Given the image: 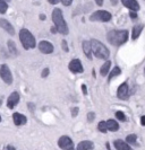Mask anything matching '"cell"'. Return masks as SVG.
<instances>
[{
  "label": "cell",
  "mask_w": 145,
  "mask_h": 150,
  "mask_svg": "<svg viewBox=\"0 0 145 150\" xmlns=\"http://www.w3.org/2000/svg\"><path fill=\"white\" fill-rule=\"evenodd\" d=\"M82 47H83V51H84L86 58L91 59L92 58V50H91L90 41H84V42H83V44H82Z\"/></svg>",
  "instance_id": "17"
},
{
  "label": "cell",
  "mask_w": 145,
  "mask_h": 150,
  "mask_svg": "<svg viewBox=\"0 0 145 150\" xmlns=\"http://www.w3.org/2000/svg\"><path fill=\"white\" fill-rule=\"evenodd\" d=\"M110 67H111V61L108 60L104 62V64L101 67V69H100V72H101V75L103 76V77H106V76H108V74L110 72Z\"/></svg>",
  "instance_id": "19"
},
{
  "label": "cell",
  "mask_w": 145,
  "mask_h": 150,
  "mask_svg": "<svg viewBox=\"0 0 145 150\" xmlns=\"http://www.w3.org/2000/svg\"><path fill=\"white\" fill-rule=\"evenodd\" d=\"M144 72H145V70H144Z\"/></svg>",
  "instance_id": "45"
},
{
  "label": "cell",
  "mask_w": 145,
  "mask_h": 150,
  "mask_svg": "<svg viewBox=\"0 0 145 150\" xmlns=\"http://www.w3.org/2000/svg\"><path fill=\"white\" fill-rule=\"evenodd\" d=\"M82 89H83V93L86 95V94H87V90H86V85H82Z\"/></svg>",
  "instance_id": "36"
},
{
  "label": "cell",
  "mask_w": 145,
  "mask_h": 150,
  "mask_svg": "<svg viewBox=\"0 0 145 150\" xmlns=\"http://www.w3.org/2000/svg\"><path fill=\"white\" fill-rule=\"evenodd\" d=\"M7 150H15V148H14V147H11V146H8Z\"/></svg>",
  "instance_id": "38"
},
{
  "label": "cell",
  "mask_w": 145,
  "mask_h": 150,
  "mask_svg": "<svg viewBox=\"0 0 145 150\" xmlns=\"http://www.w3.org/2000/svg\"><path fill=\"white\" fill-rule=\"evenodd\" d=\"M143 28H144V25H142V24L134 26V28H133V34H131V38H133V40L138 38V36L141 35V33H142Z\"/></svg>",
  "instance_id": "18"
},
{
  "label": "cell",
  "mask_w": 145,
  "mask_h": 150,
  "mask_svg": "<svg viewBox=\"0 0 145 150\" xmlns=\"http://www.w3.org/2000/svg\"><path fill=\"white\" fill-rule=\"evenodd\" d=\"M116 117H117L118 120H120L121 122H125V121H126V116H125V114H124L121 111L116 112Z\"/></svg>",
  "instance_id": "25"
},
{
  "label": "cell",
  "mask_w": 145,
  "mask_h": 150,
  "mask_svg": "<svg viewBox=\"0 0 145 150\" xmlns=\"http://www.w3.org/2000/svg\"><path fill=\"white\" fill-rule=\"evenodd\" d=\"M0 122H1V116H0Z\"/></svg>",
  "instance_id": "43"
},
{
  "label": "cell",
  "mask_w": 145,
  "mask_h": 150,
  "mask_svg": "<svg viewBox=\"0 0 145 150\" xmlns=\"http://www.w3.org/2000/svg\"><path fill=\"white\" fill-rule=\"evenodd\" d=\"M39 50L42 53H44V54H50V53L54 52V47L51 42H49V41H41L39 43Z\"/></svg>",
  "instance_id": "9"
},
{
  "label": "cell",
  "mask_w": 145,
  "mask_h": 150,
  "mask_svg": "<svg viewBox=\"0 0 145 150\" xmlns=\"http://www.w3.org/2000/svg\"><path fill=\"white\" fill-rule=\"evenodd\" d=\"M107 129L109 131H114L115 132L119 129V125H118V123L115 120H109L107 121Z\"/></svg>",
  "instance_id": "21"
},
{
  "label": "cell",
  "mask_w": 145,
  "mask_h": 150,
  "mask_svg": "<svg viewBox=\"0 0 145 150\" xmlns=\"http://www.w3.org/2000/svg\"><path fill=\"white\" fill-rule=\"evenodd\" d=\"M121 74V70H120V68L119 67H115L109 74H108V80L110 81L112 78H115V77H117V76H119Z\"/></svg>",
  "instance_id": "20"
},
{
  "label": "cell",
  "mask_w": 145,
  "mask_h": 150,
  "mask_svg": "<svg viewBox=\"0 0 145 150\" xmlns=\"http://www.w3.org/2000/svg\"><path fill=\"white\" fill-rule=\"evenodd\" d=\"M68 68L69 70L71 72H74V74H81V72L84 71L83 66H82V62L78 60V59H74V60L70 61L68 64Z\"/></svg>",
  "instance_id": "8"
},
{
  "label": "cell",
  "mask_w": 145,
  "mask_h": 150,
  "mask_svg": "<svg viewBox=\"0 0 145 150\" xmlns=\"http://www.w3.org/2000/svg\"><path fill=\"white\" fill-rule=\"evenodd\" d=\"M19 102V94L17 91H14L9 95V97L7 99V106L8 108H14Z\"/></svg>",
  "instance_id": "12"
},
{
  "label": "cell",
  "mask_w": 145,
  "mask_h": 150,
  "mask_svg": "<svg viewBox=\"0 0 145 150\" xmlns=\"http://www.w3.org/2000/svg\"><path fill=\"white\" fill-rule=\"evenodd\" d=\"M8 49H9V52L11 53V54H14V55H16V54L18 53L15 42H13L11 40H9V41H8Z\"/></svg>",
  "instance_id": "22"
},
{
  "label": "cell",
  "mask_w": 145,
  "mask_h": 150,
  "mask_svg": "<svg viewBox=\"0 0 145 150\" xmlns=\"http://www.w3.org/2000/svg\"><path fill=\"white\" fill-rule=\"evenodd\" d=\"M40 18H41L42 21H44V19H46V16H44V15H40Z\"/></svg>",
  "instance_id": "39"
},
{
  "label": "cell",
  "mask_w": 145,
  "mask_h": 150,
  "mask_svg": "<svg viewBox=\"0 0 145 150\" xmlns=\"http://www.w3.org/2000/svg\"><path fill=\"white\" fill-rule=\"evenodd\" d=\"M8 9V5L6 2H1L0 1V14H5Z\"/></svg>",
  "instance_id": "26"
},
{
  "label": "cell",
  "mask_w": 145,
  "mask_h": 150,
  "mask_svg": "<svg viewBox=\"0 0 145 150\" xmlns=\"http://www.w3.org/2000/svg\"><path fill=\"white\" fill-rule=\"evenodd\" d=\"M90 44H91V50L92 53L98 58V59H102V60H107L110 55V52L107 49V46L101 43L98 40H91L90 41Z\"/></svg>",
  "instance_id": "3"
},
{
  "label": "cell",
  "mask_w": 145,
  "mask_h": 150,
  "mask_svg": "<svg viewBox=\"0 0 145 150\" xmlns=\"http://www.w3.org/2000/svg\"><path fill=\"white\" fill-rule=\"evenodd\" d=\"M77 113H78V107H74V108H73V111H71V115H73V117L77 116Z\"/></svg>",
  "instance_id": "32"
},
{
  "label": "cell",
  "mask_w": 145,
  "mask_h": 150,
  "mask_svg": "<svg viewBox=\"0 0 145 150\" xmlns=\"http://www.w3.org/2000/svg\"><path fill=\"white\" fill-rule=\"evenodd\" d=\"M51 32H52V33H56V32H57L56 27H52V28H51Z\"/></svg>",
  "instance_id": "40"
},
{
  "label": "cell",
  "mask_w": 145,
  "mask_h": 150,
  "mask_svg": "<svg viewBox=\"0 0 145 150\" xmlns=\"http://www.w3.org/2000/svg\"><path fill=\"white\" fill-rule=\"evenodd\" d=\"M2 105V102H1V100H0V106Z\"/></svg>",
  "instance_id": "42"
},
{
  "label": "cell",
  "mask_w": 145,
  "mask_h": 150,
  "mask_svg": "<svg viewBox=\"0 0 145 150\" xmlns=\"http://www.w3.org/2000/svg\"><path fill=\"white\" fill-rule=\"evenodd\" d=\"M98 129H99V131H101L102 133H106V132L108 131L107 122H104V121H101L99 124H98Z\"/></svg>",
  "instance_id": "23"
},
{
  "label": "cell",
  "mask_w": 145,
  "mask_h": 150,
  "mask_svg": "<svg viewBox=\"0 0 145 150\" xmlns=\"http://www.w3.org/2000/svg\"><path fill=\"white\" fill-rule=\"evenodd\" d=\"M61 46H62V49H64L65 52H68V45H67V42H66V41H62V42H61Z\"/></svg>",
  "instance_id": "28"
},
{
  "label": "cell",
  "mask_w": 145,
  "mask_h": 150,
  "mask_svg": "<svg viewBox=\"0 0 145 150\" xmlns=\"http://www.w3.org/2000/svg\"><path fill=\"white\" fill-rule=\"evenodd\" d=\"M0 1H1V2H6V4H7L8 1H10V0H0Z\"/></svg>",
  "instance_id": "41"
},
{
  "label": "cell",
  "mask_w": 145,
  "mask_h": 150,
  "mask_svg": "<svg viewBox=\"0 0 145 150\" xmlns=\"http://www.w3.org/2000/svg\"><path fill=\"white\" fill-rule=\"evenodd\" d=\"M117 97L121 100L127 99V97H128V85H127V83H122L119 86V88L117 90Z\"/></svg>",
  "instance_id": "10"
},
{
  "label": "cell",
  "mask_w": 145,
  "mask_h": 150,
  "mask_svg": "<svg viewBox=\"0 0 145 150\" xmlns=\"http://www.w3.org/2000/svg\"><path fill=\"white\" fill-rule=\"evenodd\" d=\"M58 146L60 147L61 149L64 150H71L74 149V143L73 140L67 137V135H62L60 139L58 140Z\"/></svg>",
  "instance_id": "7"
},
{
  "label": "cell",
  "mask_w": 145,
  "mask_h": 150,
  "mask_svg": "<svg viewBox=\"0 0 145 150\" xmlns=\"http://www.w3.org/2000/svg\"><path fill=\"white\" fill-rule=\"evenodd\" d=\"M141 124H142L143 127H145V115L141 117Z\"/></svg>",
  "instance_id": "35"
},
{
  "label": "cell",
  "mask_w": 145,
  "mask_h": 150,
  "mask_svg": "<svg viewBox=\"0 0 145 150\" xmlns=\"http://www.w3.org/2000/svg\"><path fill=\"white\" fill-rule=\"evenodd\" d=\"M115 147L117 150H131L129 144L122 140H116L115 141Z\"/></svg>",
  "instance_id": "16"
},
{
  "label": "cell",
  "mask_w": 145,
  "mask_h": 150,
  "mask_svg": "<svg viewBox=\"0 0 145 150\" xmlns=\"http://www.w3.org/2000/svg\"><path fill=\"white\" fill-rule=\"evenodd\" d=\"M95 2H96V5L101 7V6H103V0H95Z\"/></svg>",
  "instance_id": "33"
},
{
  "label": "cell",
  "mask_w": 145,
  "mask_h": 150,
  "mask_svg": "<svg viewBox=\"0 0 145 150\" xmlns=\"http://www.w3.org/2000/svg\"><path fill=\"white\" fill-rule=\"evenodd\" d=\"M128 30H110L107 34V40L110 44L119 46V45L125 44L128 40Z\"/></svg>",
  "instance_id": "1"
},
{
  "label": "cell",
  "mask_w": 145,
  "mask_h": 150,
  "mask_svg": "<svg viewBox=\"0 0 145 150\" xmlns=\"http://www.w3.org/2000/svg\"><path fill=\"white\" fill-rule=\"evenodd\" d=\"M110 1H111V4H112L114 6H115V5H117V4H118V0H110Z\"/></svg>",
  "instance_id": "37"
},
{
  "label": "cell",
  "mask_w": 145,
  "mask_h": 150,
  "mask_svg": "<svg viewBox=\"0 0 145 150\" xmlns=\"http://www.w3.org/2000/svg\"><path fill=\"white\" fill-rule=\"evenodd\" d=\"M129 16L131 19H136V18H137V13H135V11H130Z\"/></svg>",
  "instance_id": "31"
},
{
  "label": "cell",
  "mask_w": 145,
  "mask_h": 150,
  "mask_svg": "<svg viewBox=\"0 0 145 150\" xmlns=\"http://www.w3.org/2000/svg\"><path fill=\"white\" fill-rule=\"evenodd\" d=\"M121 4L126 8L130 9V11H135V13H137L141 8L137 0H121Z\"/></svg>",
  "instance_id": "11"
},
{
  "label": "cell",
  "mask_w": 145,
  "mask_h": 150,
  "mask_svg": "<svg viewBox=\"0 0 145 150\" xmlns=\"http://www.w3.org/2000/svg\"><path fill=\"white\" fill-rule=\"evenodd\" d=\"M111 14L107 11V10H96L94 11L90 17V21L92 22H102V23H107L111 21Z\"/></svg>",
  "instance_id": "5"
},
{
  "label": "cell",
  "mask_w": 145,
  "mask_h": 150,
  "mask_svg": "<svg viewBox=\"0 0 145 150\" xmlns=\"http://www.w3.org/2000/svg\"><path fill=\"white\" fill-rule=\"evenodd\" d=\"M13 121H14V124H15V125L21 127V125H24V124L27 122V119H26L25 115L16 112L13 114Z\"/></svg>",
  "instance_id": "13"
},
{
  "label": "cell",
  "mask_w": 145,
  "mask_h": 150,
  "mask_svg": "<svg viewBox=\"0 0 145 150\" xmlns=\"http://www.w3.org/2000/svg\"><path fill=\"white\" fill-rule=\"evenodd\" d=\"M94 148V144L92 141L85 140V141H81L77 146V150H91Z\"/></svg>",
  "instance_id": "15"
},
{
  "label": "cell",
  "mask_w": 145,
  "mask_h": 150,
  "mask_svg": "<svg viewBox=\"0 0 145 150\" xmlns=\"http://www.w3.org/2000/svg\"><path fill=\"white\" fill-rule=\"evenodd\" d=\"M52 22L54 24V27L58 33H60L62 35H67L69 33L68 26H67V23L65 21L64 16H62V11L59 8H54L52 10Z\"/></svg>",
  "instance_id": "2"
},
{
  "label": "cell",
  "mask_w": 145,
  "mask_h": 150,
  "mask_svg": "<svg viewBox=\"0 0 145 150\" xmlns=\"http://www.w3.org/2000/svg\"><path fill=\"white\" fill-rule=\"evenodd\" d=\"M49 71H50V70H49L48 68H46V69L42 71V75H41V76H42V78H46V77H48V75H49Z\"/></svg>",
  "instance_id": "30"
},
{
  "label": "cell",
  "mask_w": 145,
  "mask_h": 150,
  "mask_svg": "<svg viewBox=\"0 0 145 150\" xmlns=\"http://www.w3.org/2000/svg\"><path fill=\"white\" fill-rule=\"evenodd\" d=\"M71 150H74V149H71Z\"/></svg>",
  "instance_id": "44"
},
{
  "label": "cell",
  "mask_w": 145,
  "mask_h": 150,
  "mask_svg": "<svg viewBox=\"0 0 145 150\" xmlns=\"http://www.w3.org/2000/svg\"><path fill=\"white\" fill-rule=\"evenodd\" d=\"M0 77L7 85L13 83V75H11V71L7 64H2L0 67Z\"/></svg>",
  "instance_id": "6"
},
{
  "label": "cell",
  "mask_w": 145,
  "mask_h": 150,
  "mask_svg": "<svg viewBox=\"0 0 145 150\" xmlns=\"http://www.w3.org/2000/svg\"><path fill=\"white\" fill-rule=\"evenodd\" d=\"M94 119H95V113L94 112H90L87 114V120L90 121V122L94 121Z\"/></svg>",
  "instance_id": "27"
},
{
  "label": "cell",
  "mask_w": 145,
  "mask_h": 150,
  "mask_svg": "<svg viewBox=\"0 0 145 150\" xmlns=\"http://www.w3.org/2000/svg\"><path fill=\"white\" fill-rule=\"evenodd\" d=\"M48 1H49L51 5H57V4H58L60 0H48Z\"/></svg>",
  "instance_id": "34"
},
{
  "label": "cell",
  "mask_w": 145,
  "mask_h": 150,
  "mask_svg": "<svg viewBox=\"0 0 145 150\" xmlns=\"http://www.w3.org/2000/svg\"><path fill=\"white\" fill-rule=\"evenodd\" d=\"M136 140H137V135L136 134H129L126 138V142L130 143V144H135Z\"/></svg>",
  "instance_id": "24"
},
{
  "label": "cell",
  "mask_w": 145,
  "mask_h": 150,
  "mask_svg": "<svg viewBox=\"0 0 145 150\" xmlns=\"http://www.w3.org/2000/svg\"><path fill=\"white\" fill-rule=\"evenodd\" d=\"M0 27H1V28H4L6 32H8L10 35H14V34H15V28H14V26L8 22V21L4 19V18H1V19H0Z\"/></svg>",
  "instance_id": "14"
},
{
  "label": "cell",
  "mask_w": 145,
  "mask_h": 150,
  "mask_svg": "<svg viewBox=\"0 0 145 150\" xmlns=\"http://www.w3.org/2000/svg\"><path fill=\"white\" fill-rule=\"evenodd\" d=\"M19 41H21V43H22L25 50L34 49L36 46L35 38L33 36V34L31 33L30 30H26V28H22L19 30Z\"/></svg>",
  "instance_id": "4"
},
{
  "label": "cell",
  "mask_w": 145,
  "mask_h": 150,
  "mask_svg": "<svg viewBox=\"0 0 145 150\" xmlns=\"http://www.w3.org/2000/svg\"><path fill=\"white\" fill-rule=\"evenodd\" d=\"M60 1L64 6H70L71 2H73V0H60Z\"/></svg>",
  "instance_id": "29"
}]
</instances>
